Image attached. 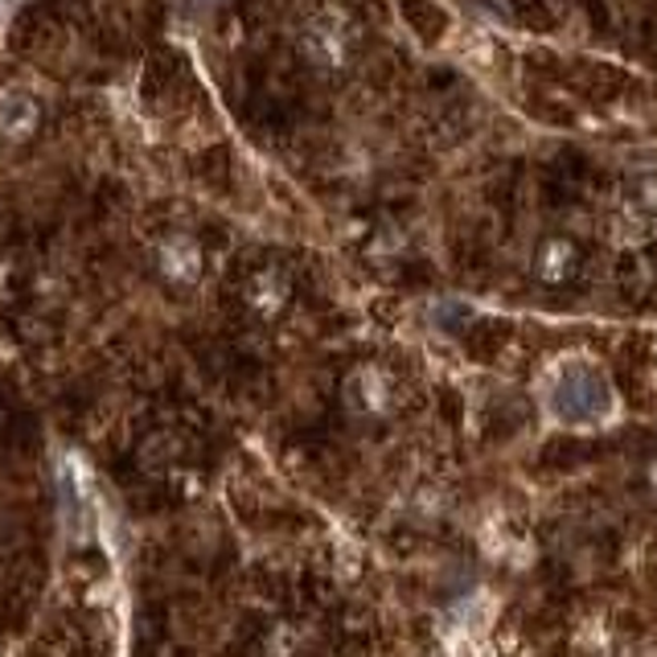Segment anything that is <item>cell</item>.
Segmentation results:
<instances>
[{"label": "cell", "instance_id": "6da1fadb", "mask_svg": "<svg viewBox=\"0 0 657 657\" xmlns=\"http://www.w3.org/2000/svg\"><path fill=\"white\" fill-rule=\"evenodd\" d=\"M571 264H575V251H571V243H563V239H551V243H543V247H538V264H534V271H538V280L559 284V280H568V276H571Z\"/></svg>", "mask_w": 657, "mask_h": 657}]
</instances>
